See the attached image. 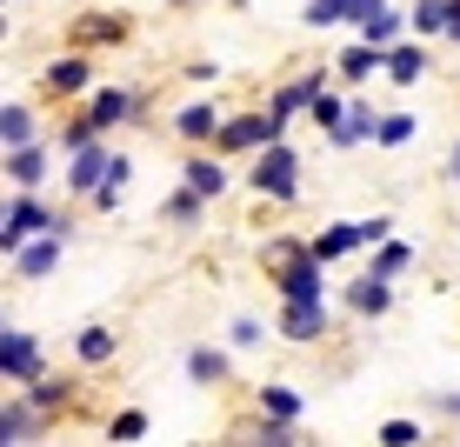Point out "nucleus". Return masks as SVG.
<instances>
[{
    "mask_svg": "<svg viewBox=\"0 0 460 447\" xmlns=\"http://www.w3.org/2000/svg\"><path fill=\"white\" fill-rule=\"evenodd\" d=\"M300 148L288 134L280 140H267V148H253L247 161H241V187L253 201H274V207H300V194H307V181H300Z\"/></svg>",
    "mask_w": 460,
    "mask_h": 447,
    "instance_id": "f257e3e1",
    "label": "nucleus"
},
{
    "mask_svg": "<svg viewBox=\"0 0 460 447\" xmlns=\"http://www.w3.org/2000/svg\"><path fill=\"white\" fill-rule=\"evenodd\" d=\"M93 81H101V54H87V47H60V54L40 60L34 101H40V107H74Z\"/></svg>",
    "mask_w": 460,
    "mask_h": 447,
    "instance_id": "f03ea898",
    "label": "nucleus"
},
{
    "mask_svg": "<svg viewBox=\"0 0 460 447\" xmlns=\"http://www.w3.org/2000/svg\"><path fill=\"white\" fill-rule=\"evenodd\" d=\"M0 220H7L13 234H60V241H74V234H81V214H74V201L54 207L40 187H7V194H0Z\"/></svg>",
    "mask_w": 460,
    "mask_h": 447,
    "instance_id": "7ed1b4c3",
    "label": "nucleus"
},
{
    "mask_svg": "<svg viewBox=\"0 0 460 447\" xmlns=\"http://www.w3.org/2000/svg\"><path fill=\"white\" fill-rule=\"evenodd\" d=\"M280 134H294V121L267 114V107H227L220 127H214V154H227V161L241 167L253 148H267V140H280Z\"/></svg>",
    "mask_w": 460,
    "mask_h": 447,
    "instance_id": "20e7f679",
    "label": "nucleus"
},
{
    "mask_svg": "<svg viewBox=\"0 0 460 447\" xmlns=\"http://www.w3.org/2000/svg\"><path fill=\"white\" fill-rule=\"evenodd\" d=\"M74 107H81V114H87L93 127H101L107 140H114L120 127H134L140 114H147V94H140V87H127V81H93Z\"/></svg>",
    "mask_w": 460,
    "mask_h": 447,
    "instance_id": "39448f33",
    "label": "nucleus"
},
{
    "mask_svg": "<svg viewBox=\"0 0 460 447\" xmlns=\"http://www.w3.org/2000/svg\"><path fill=\"white\" fill-rule=\"evenodd\" d=\"M334 327H341L334 300H280L274 308V341H288V347H327Z\"/></svg>",
    "mask_w": 460,
    "mask_h": 447,
    "instance_id": "423d86ee",
    "label": "nucleus"
},
{
    "mask_svg": "<svg viewBox=\"0 0 460 447\" xmlns=\"http://www.w3.org/2000/svg\"><path fill=\"white\" fill-rule=\"evenodd\" d=\"M127 40H134V13L120 7H87L67 21V47H87V54H114Z\"/></svg>",
    "mask_w": 460,
    "mask_h": 447,
    "instance_id": "0eeeda50",
    "label": "nucleus"
},
{
    "mask_svg": "<svg viewBox=\"0 0 460 447\" xmlns=\"http://www.w3.org/2000/svg\"><path fill=\"white\" fill-rule=\"evenodd\" d=\"M81 388H87L81 374H54V367H47V374L27 380L21 394H27V407H34V414H47V427H67L74 414H81Z\"/></svg>",
    "mask_w": 460,
    "mask_h": 447,
    "instance_id": "6e6552de",
    "label": "nucleus"
},
{
    "mask_svg": "<svg viewBox=\"0 0 460 447\" xmlns=\"http://www.w3.org/2000/svg\"><path fill=\"white\" fill-rule=\"evenodd\" d=\"M47 341L40 334H27V327H7L0 334V388H27V380H40L47 374Z\"/></svg>",
    "mask_w": 460,
    "mask_h": 447,
    "instance_id": "1a4fd4ad",
    "label": "nucleus"
},
{
    "mask_svg": "<svg viewBox=\"0 0 460 447\" xmlns=\"http://www.w3.org/2000/svg\"><path fill=\"white\" fill-rule=\"evenodd\" d=\"M181 181L194 187L200 201H227L234 187H241V167H234L227 154H214V148H187L181 154Z\"/></svg>",
    "mask_w": 460,
    "mask_h": 447,
    "instance_id": "9d476101",
    "label": "nucleus"
},
{
    "mask_svg": "<svg viewBox=\"0 0 460 447\" xmlns=\"http://www.w3.org/2000/svg\"><path fill=\"white\" fill-rule=\"evenodd\" d=\"M220 114H227V101H220V94H194V101H181V107L167 114V134L181 140V148H214Z\"/></svg>",
    "mask_w": 460,
    "mask_h": 447,
    "instance_id": "9b49d317",
    "label": "nucleus"
},
{
    "mask_svg": "<svg viewBox=\"0 0 460 447\" xmlns=\"http://www.w3.org/2000/svg\"><path fill=\"white\" fill-rule=\"evenodd\" d=\"M241 354H234L227 341H194V347H181V374H187V388H234V367Z\"/></svg>",
    "mask_w": 460,
    "mask_h": 447,
    "instance_id": "f8f14e48",
    "label": "nucleus"
},
{
    "mask_svg": "<svg viewBox=\"0 0 460 447\" xmlns=\"http://www.w3.org/2000/svg\"><path fill=\"white\" fill-rule=\"evenodd\" d=\"M394 300H401V294H394V281H387V274H367V267L341 287V314H347V321H367V327L387 321Z\"/></svg>",
    "mask_w": 460,
    "mask_h": 447,
    "instance_id": "ddd939ff",
    "label": "nucleus"
},
{
    "mask_svg": "<svg viewBox=\"0 0 460 447\" xmlns=\"http://www.w3.org/2000/svg\"><path fill=\"white\" fill-rule=\"evenodd\" d=\"M54 140H21V148H0V187H47V174H54Z\"/></svg>",
    "mask_w": 460,
    "mask_h": 447,
    "instance_id": "4468645a",
    "label": "nucleus"
},
{
    "mask_svg": "<svg viewBox=\"0 0 460 447\" xmlns=\"http://www.w3.org/2000/svg\"><path fill=\"white\" fill-rule=\"evenodd\" d=\"M334 81V60H327V67H300V74H288V81H274L267 87V114H280V121H300L307 114V101H314V87H327Z\"/></svg>",
    "mask_w": 460,
    "mask_h": 447,
    "instance_id": "2eb2a0df",
    "label": "nucleus"
},
{
    "mask_svg": "<svg viewBox=\"0 0 460 447\" xmlns=\"http://www.w3.org/2000/svg\"><path fill=\"white\" fill-rule=\"evenodd\" d=\"M60 261H67V241H60V234H27L21 247H13V281L21 287H34V281H54L60 274Z\"/></svg>",
    "mask_w": 460,
    "mask_h": 447,
    "instance_id": "dca6fc26",
    "label": "nucleus"
},
{
    "mask_svg": "<svg viewBox=\"0 0 460 447\" xmlns=\"http://www.w3.org/2000/svg\"><path fill=\"white\" fill-rule=\"evenodd\" d=\"M374 114H380V107L367 101V94H360V87H347V114H341V121L321 134V148H327V154H354V148H367Z\"/></svg>",
    "mask_w": 460,
    "mask_h": 447,
    "instance_id": "f3484780",
    "label": "nucleus"
},
{
    "mask_svg": "<svg viewBox=\"0 0 460 447\" xmlns=\"http://www.w3.org/2000/svg\"><path fill=\"white\" fill-rule=\"evenodd\" d=\"M208 214H214V201H200L187 181H173L161 194V207H154V220H161L167 234H200V228H208Z\"/></svg>",
    "mask_w": 460,
    "mask_h": 447,
    "instance_id": "a211bd4d",
    "label": "nucleus"
},
{
    "mask_svg": "<svg viewBox=\"0 0 460 447\" xmlns=\"http://www.w3.org/2000/svg\"><path fill=\"white\" fill-rule=\"evenodd\" d=\"M267 287H274V300H327V267L314 261V254H300V261L274 267Z\"/></svg>",
    "mask_w": 460,
    "mask_h": 447,
    "instance_id": "6ab92c4d",
    "label": "nucleus"
},
{
    "mask_svg": "<svg viewBox=\"0 0 460 447\" xmlns=\"http://www.w3.org/2000/svg\"><path fill=\"white\" fill-rule=\"evenodd\" d=\"M60 161H67V174H60V194L81 207V201L93 194V187L107 181V140H87L81 154H60Z\"/></svg>",
    "mask_w": 460,
    "mask_h": 447,
    "instance_id": "aec40b11",
    "label": "nucleus"
},
{
    "mask_svg": "<svg viewBox=\"0 0 460 447\" xmlns=\"http://www.w3.org/2000/svg\"><path fill=\"white\" fill-rule=\"evenodd\" d=\"M114 361H120V327L114 321L74 327V367H81V374H101V367H114Z\"/></svg>",
    "mask_w": 460,
    "mask_h": 447,
    "instance_id": "412c9836",
    "label": "nucleus"
},
{
    "mask_svg": "<svg viewBox=\"0 0 460 447\" xmlns=\"http://www.w3.org/2000/svg\"><path fill=\"white\" fill-rule=\"evenodd\" d=\"M427 74H434V54H427V40H414V34H401L387 47V60H380V81H394V87H420Z\"/></svg>",
    "mask_w": 460,
    "mask_h": 447,
    "instance_id": "4be33fe9",
    "label": "nucleus"
},
{
    "mask_svg": "<svg viewBox=\"0 0 460 447\" xmlns=\"http://www.w3.org/2000/svg\"><path fill=\"white\" fill-rule=\"evenodd\" d=\"M54 427H47V414L27 407V394L21 388H7L0 394V447H21V441H47Z\"/></svg>",
    "mask_w": 460,
    "mask_h": 447,
    "instance_id": "5701e85b",
    "label": "nucleus"
},
{
    "mask_svg": "<svg viewBox=\"0 0 460 447\" xmlns=\"http://www.w3.org/2000/svg\"><path fill=\"white\" fill-rule=\"evenodd\" d=\"M380 60H387V47H374V40H347L341 54H334V81L341 87H367V81H380Z\"/></svg>",
    "mask_w": 460,
    "mask_h": 447,
    "instance_id": "b1692460",
    "label": "nucleus"
},
{
    "mask_svg": "<svg viewBox=\"0 0 460 447\" xmlns=\"http://www.w3.org/2000/svg\"><path fill=\"white\" fill-rule=\"evenodd\" d=\"M253 414H267V421H307V394L294 388V380H253Z\"/></svg>",
    "mask_w": 460,
    "mask_h": 447,
    "instance_id": "393cba45",
    "label": "nucleus"
},
{
    "mask_svg": "<svg viewBox=\"0 0 460 447\" xmlns=\"http://www.w3.org/2000/svg\"><path fill=\"white\" fill-rule=\"evenodd\" d=\"M47 134V107L40 101H0V148H21V140Z\"/></svg>",
    "mask_w": 460,
    "mask_h": 447,
    "instance_id": "a878e982",
    "label": "nucleus"
},
{
    "mask_svg": "<svg viewBox=\"0 0 460 447\" xmlns=\"http://www.w3.org/2000/svg\"><path fill=\"white\" fill-rule=\"evenodd\" d=\"M307 254L321 267H341V261H360V234H354V220H327L321 234H307Z\"/></svg>",
    "mask_w": 460,
    "mask_h": 447,
    "instance_id": "bb28decb",
    "label": "nucleus"
},
{
    "mask_svg": "<svg viewBox=\"0 0 460 447\" xmlns=\"http://www.w3.org/2000/svg\"><path fill=\"white\" fill-rule=\"evenodd\" d=\"M414 134H420V114H414V107H387V114H374L367 148H380V154H401V148H414Z\"/></svg>",
    "mask_w": 460,
    "mask_h": 447,
    "instance_id": "cd10ccee",
    "label": "nucleus"
},
{
    "mask_svg": "<svg viewBox=\"0 0 460 447\" xmlns=\"http://www.w3.org/2000/svg\"><path fill=\"white\" fill-rule=\"evenodd\" d=\"M367 7H374V0H300V27H314V34H327V27H354Z\"/></svg>",
    "mask_w": 460,
    "mask_h": 447,
    "instance_id": "c85d7f7f",
    "label": "nucleus"
},
{
    "mask_svg": "<svg viewBox=\"0 0 460 447\" xmlns=\"http://www.w3.org/2000/svg\"><path fill=\"white\" fill-rule=\"evenodd\" d=\"M354 34L374 40V47H394V40L407 34V7H394V0H374V7L354 21Z\"/></svg>",
    "mask_w": 460,
    "mask_h": 447,
    "instance_id": "c756f323",
    "label": "nucleus"
},
{
    "mask_svg": "<svg viewBox=\"0 0 460 447\" xmlns=\"http://www.w3.org/2000/svg\"><path fill=\"white\" fill-rule=\"evenodd\" d=\"M414 261L420 254H414V241H401V234H387V241H374L367 254H360V267H367V274H387V281H401Z\"/></svg>",
    "mask_w": 460,
    "mask_h": 447,
    "instance_id": "7c9ffc66",
    "label": "nucleus"
},
{
    "mask_svg": "<svg viewBox=\"0 0 460 447\" xmlns=\"http://www.w3.org/2000/svg\"><path fill=\"white\" fill-rule=\"evenodd\" d=\"M47 140H54V154H81L87 140H107V134H101V127H93V121L81 114V107H67V121H60Z\"/></svg>",
    "mask_w": 460,
    "mask_h": 447,
    "instance_id": "2f4dec72",
    "label": "nucleus"
},
{
    "mask_svg": "<svg viewBox=\"0 0 460 447\" xmlns=\"http://www.w3.org/2000/svg\"><path fill=\"white\" fill-rule=\"evenodd\" d=\"M447 7L454 0H414V7H407V34L414 40H440L447 34Z\"/></svg>",
    "mask_w": 460,
    "mask_h": 447,
    "instance_id": "473e14b6",
    "label": "nucleus"
},
{
    "mask_svg": "<svg viewBox=\"0 0 460 447\" xmlns=\"http://www.w3.org/2000/svg\"><path fill=\"white\" fill-rule=\"evenodd\" d=\"M374 441L380 447H420L427 441V414H394V421L374 427Z\"/></svg>",
    "mask_w": 460,
    "mask_h": 447,
    "instance_id": "72a5a7b5",
    "label": "nucleus"
},
{
    "mask_svg": "<svg viewBox=\"0 0 460 447\" xmlns=\"http://www.w3.org/2000/svg\"><path fill=\"white\" fill-rule=\"evenodd\" d=\"M101 434H107V441H147L154 421H147V407H114V414L101 421Z\"/></svg>",
    "mask_w": 460,
    "mask_h": 447,
    "instance_id": "f704fd0d",
    "label": "nucleus"
},
{
    "mask_svg": "<svg viewBox=\"0 0 460 447\" xmlns=\"http://www.w3.org/2000/svg\"><path fill=\"white\" fill-rule=\"evenodd\" d=\"M307 254V234H267L261 241V274H274V267H288Z\"/></svg>",
    "mask_w": 460,
    "mask_h": 447,
    "instance_id": "c9c22d12",
    "label": "nucleus"
},
{
    "mask_svg": "<svg viewBox=\"0 0 460 447\" xmlns=\"http://www.w3.org/2000/svg\"><path fill=\"white\" fill-rule=\"evenodd\" d=\"M267 334H274V327H267L261 314H234V321H227V347H234V354H253V347H267Z\"/></svg>",
    "mask_w": 460,
    "mask_h": 447,
    "instance_id": "e433bc0d",
    "label": "nucleus"
},
{
    "mask_svg": "<svg viewBox=\"0 0 460 447\" xmlns=\"http://www.w3.org/2000/svg\"><path fill=\"white\" fill-rule=\"evenodd\" d=\"M427 427H454L460 434V388H434L427 394Z\"/></svg>",
    "mask_w": 460,
    "mask_h": 447,
    "instance_id": "4c0bfd02",
    "label": "nucleus"
},
{
    "mask_svg": "<svg viewBox=\"0 0 460 447\" xmlns=\"http://www.w3.org/2000/svg\"><path fill=\"white\" fill-rule=\"evenodd\" d=\"M394 228H401V220H394V214H387V207H380V214H354V234H360V254H367L374 241H387V234H394Z\"/></svg>",
    "mask_w": 460,
    "mask_h": 447,
    "instance_id": "58836bf2",
    "label": "nucleus"
},
{
    "mask_svg": "<svg viewBox=\"0 0 460 447\" xmlns=\"http://www.w3.org/2000/svg\"><path fill=\"white\" fill-rule=\"evenodd\" d=\"M181 74H187V81H194V87H220V74H227V67H220L214 54H194V60H187Z\"/></svg>",
    "mask_w": 460,
    "mask_h": 447,
    "instance_id": "ea45409f",
    "label": "nucleus"
},
{
    "mask_svg": "<svg viewBox=\"0 0 460 447\" xmlns=\"http://www.w3.org/2000/svg\"><path fill=\"white\" fill-rule=\"evenodd\" d=\"M120 194H127V187H107V181H101L81 207H93V214H120Z\"/></svg>",
    "mask_w": 460,
    "mask_h": 447,
    "instance_id": "a19ab883",
    "label": "nucleus"
},
{
    "mask_svg": "<svg viewBox=\"0 0 460 447\" xmlns=\"http://www.w3.org/2000/svg\"><path fill=\"white\" fill-rule=\"evenodd\" d=\"M440 181H447V187H460V134L447 140V154H440Z\"/></svg>",
    "mask_w": 460,
    "mask_h": 447,
    "instance_id": "79ce46f5",
    "label": "nucleus"
},
{
    "mask_svg": "<svg viewBox=\"0 0 460 447\" xmlns=\"http://www.w3.org/2000/svg\"><path fill=\"white\" fill-rule=\"evenodd\" d=\"M440 40H447V47H460V0L447 7V34H440Z\"/></svg>",
    "mask_w": 460,
    "mask_h": 447,
    "instance_id": "37998d69",
    "label": "nucleus"
},
{
    "mask_svg": "<svg viewBox=\"0 0 460 447\" xmlns=\"http://www.w3.org/2000/svg\"><path fill=\"white\" fill-rule=\"evenodd\" d=\"M167 7H173V13H187V7H208V0H167Z\"/></svg>",
    "mask_w": 460,
    "mask_h": 447,
    "instance_id": "c03bdc74",
    "label": "nucleus"
},
{
    "mask_svg": "<svg viewBox=\"0 0 460 447\" xmlns=\"http://www.w3.org/2000/svg\"><path fill=\"white\" fill-rule=\"evenodd\" d=\"M13 34V21H7V7H0V40H7Z\"/></svg>",
    "mask_w": 460,
    "mask_h": 447,
    "instance_id": "a18cd8bd",
    "label": "nucleus"
},
{
    "mask_svg": "<svg viewBox=\"0 0 460 447\" xmlns=\"http://www.w3.org/2000/svg\"><path fill=\"white\" fill-rule=\"evenodd\" d=\"M7 327H13V314H7V308H0V334H7Z\"/></svg>",
    "mask_w": 460,
    "mask_h": 447,
    "instance_id": "49530a36",
    "label": "nucleus"
},
{
    "mask_svg": "<svg viewBox=\"0 0 460 447\" xmlns=\"http://www.w3.org/2000/svg\"><path fill=\"white\" fill-rule=\"evenodd\" d=\"M220 7H241V0H220Z\"/></svg>",
    "mask_w": 460,
    "mask_h": 447,
    "instance_id": "de8ad7c7",
    "label": "nucleus"
},
{
    "mask_svg": "<svg viewBox=\"0 0 460 447\" xmlns=\"http://www.w3.org/2000/svg\"><path fill=\"white\" fill-rule=\"evenodd\" d=\"M0 7H13V0H0Z\"/></svg>",
    "mask_w": 460,
    "mask_h": 447,
    "instance_id": "09e8293b",
    "label": "nucleus"
}]
</instances>
